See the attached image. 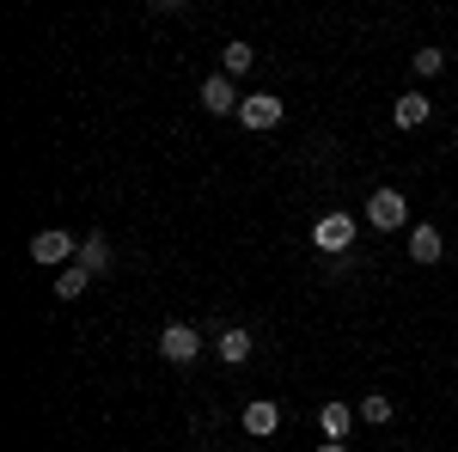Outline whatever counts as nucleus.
Instances as JSON below:
<instances>
[{
	"label": "nucleus",
	"instance_id": "f257e3e1",
	"mask_svg": "<svg viewBox=\"0 0 458 452\" xmlns=\"http://www.w3.org/2000/svg\"><path fill=\"white\" fill-rule=\"evenodd\" d=\"M354 233H360V220H354L349 209H330V214H318V220H312V244L330 257V263L354 251Z\"/></svg>",
	"mask_w": 458,
	"mask_h": 452
},
{
	"label": "nucleus",
	"instance_id": "f03ea898",
	"mask_svg": "<svg viewBox=\"0 0 458 452\" xmlns=\"http://www.w3.org/2000/svg\"><path fill=\"white\" fill-rule=\"evenodd\" d=\"M367 220H373L379 233H410V202H403L397 190H373V196H367Z\"/></svg>",
	"mask_w": 458,
	"mask_h": 452
},
{
	"label": "nucleus",
	"instance_id": "7ed1b4c3",
	"mask_svg": "<svg viewBox=\"0 0 458 452\" xmlns=\"http://www.w3.org/2000/svg\"><path fill=\"white\" fill-rule=\"evenodd\" d=\"M159 354H165L172 367H190V361L202 354V330H196V324H165V330H159Z\"/></svg>",
	"mask_w": 458,
	"mask_h": 452
},
{
	"label": "nucleus",
	"instance_id": "20e7f679",
	"mask_svg": "<svg viewBox=\"0 0 458 452\" xmlns=\"http://www.w3.org/2000/svg\"><path fill=\"white\" fill-rule=\"evenodd\" d=\"M31 257L37 263H62V269H68V263H80V239L62 233V226H43V233L31 239Z\"/></svg>",
	"mask_w": 458,
	"mask_h": 452
},
{
	"label": "nucleus",
	"instance_id": "39448f33",
	"mask_svg": "<svg viewBox=\"0 0 458 452\" xmlns=\"http://www.w3.org/2000/svg\"><path fill=\"white\" fill-rule=\"evenodd\" d=\"M239 123H245L250 135L276 129V123H282V98H276V92H250L245 105H239Z\"/></svg>",
	"mask_w": 458,
	"mask_h": 452
},
{
	"label": "nucleus",
	"instance_id": "423d86ee",
	"mask_svg": "<svg viewBox=\"0 0 458 452\" xmlns=\"http://www.w3.org/2000/svg\"><path fill=\"white\" fill-rule=\"evenodd\" d=\"M196 98H202V110H208V116H233V110L245 105V98H239V92H233V80H226V73H208V80H202V92H196Z\"/></svg>",
	"mask_w": 458,
	"mask_h": 452
},
{
	"label": "nucleus",
	"instance_id": "0eeeda50",
	"mask_svg": "<svg viewBox=\"0 0 458 452\" xmlns=\"http://www.w3.org/2000/svg\"><path fill=\"white\" fill-rule=\"evenodd\" d=\"M250 348H257V337H250L245 324H226V330L214 337V354H220L226 367H245V361H250Z\"/></svg>",
	"mask_w": 458,
	"mask_h": 452
},
{
	"label": "nucleus",
	"instance_id": "6e6552de",
	"mask_svg": "<svg viewBox=\"0 0 458 452\" xmlns=\"http://www.w3.org/2000/svg\"><path fill=\"white\" fill-rule=\"evenodd\" d=\"M245 434L250 440H269V434H276V428H282V404H269V397H257V404H245Z\"/></svg>",
	"mask_w": 458,
	"mask_h": 452
},
{
	"label": "nucleus",
	"instance_id": "1a4fd4ad",
	"mask_svg": "<svg viewBox=\"0 0 458 452\" xmlns=\"http://www.w3.org/2000/svg\"><path fill=\"white\" fill-rule=\"evenodd\" d=\"M354 404H336V397H330V404H324V410H318V434H324V440H349L354 434Z\"/></svg>",
	"mask_w": 458,
	"mask_h": 452
},
{
	"label": "nucleus",
	"instance_id": "9d476101",
	"mask_svg": "<svg viewBox=\"0 0 458 452\" xmlns=\"http://www.w3.org/2000/svg\"><path fill=\"white\" fill-rule=\"evenodd\" d=\"M428 116H434V98H428V92H403V98L391 105V123H397V129H428Z\"/></svg>",
	"mask_w": 458,
	"mask_h": 452
},
{
	"label": "nucleus",
	"instance_id": "9b49d317",
	"mask_svg": "<svg viewBox=\"0 0 458 452\" xmlns=\"http://www.w3.org/2000/svg\"><path fill=\"white\" fill-rule=\"evenodd\" d=\"M446 257V239H440V226H410V263H440Z\"/></svg>",
	"mask_w": 458,
	"mask_h": 452
},
{
	"label": "nucleus",
	"instance_id": "f8f14e48",
	"mask_svg": "<svg viewBox=\"0 0 458 452\" xmlns=\"http://www.w3.org/2000/svg\"><path fill=\"white\" fill-rule=\"evenodd\" d=\"M354 416L367 422V428H386V422H397V404H391L386 391H367V397L354 404Z\"/></svg>",
	"mask_w": 458,
	"mask_h": 452
},
{
	"label": "nucleus",
	"instance_id": "ddd939ff",
	"mask_svg": "<svg viewBox=\"0 0 458 452\" xmlns=\"http://www.w3.org/2000/svg\"><path fill=\"white\" fill-rule=\"evenodd\" d=\"M80 263H86L92 276H105L110 263H116V257H110V239H105V233H86V239H80Z\"/></svg>",
	"mask_w": 458,
	"mask_h": 452
},
{
	"label": "nucleus",
	"instance_id": "4468645a",
	"mask_svg": "<svg viewBox=\"0 0 458 452\" xmlns=\"http://www.w3.org/2000/svg\"><path fill=\"white\" fill-rule=\"evenodd\" d=\"M250 62H257V49H250V43H239V37H233L226 49H220V73H226V80H239V73H250Z\"/></svg>",
	"mask_w": 458,
	"mask_h": 452
},
{
	"label": "nucleus",
	"instance_id": "2eb2a0df",
	"mask_svg": "<svg viewBox=\"0 0 458 452\" xmlns=\"http://www.w3.org/2000/svg\"><path fill=\"white\" fill-rule=\"evenodd\" d=\"M86 281H92V269H86V263H68V269L55 276V300H80V294H86Z\"/></svg>",
	"mask_w": 458,
	"mask_h": 452
},
{
	"label": "nucleus",
	"instance_id": "dca6fc26",
	"mask_svg": "<svg viewBox=\"0 0 458 452\" xmlns=\"http://www.w3.org/2000/svg\"><path fill=\"white\" fill-rule=\"evenodd\" d=\"M410 68L422 73V80H434V73L446 68V49H416V55H410Z\"/></svg>",
	"mask_w": 458,
	"mask_h": 452
},
{
	"label": "nucleus",
	"instance_id": "f3484780",
	"mask_svg": "<svg viewBox=\"0 0 458 452\" xmlns=\"http://www.w3.org/2000/svg\"><path fill=\"white\" fill-rule=\"evenodd\" d=\"M318 452H349V447H343V440H324V447H318Z\"/></svg>",
	"mask_w": 458,
	"mask_h": 452
}]
</instances>
